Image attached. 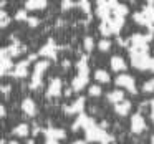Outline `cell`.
Segmentation results:
<instances>
[{
	"label": "cell",
	"mask_w": 154,
	"mask_h": 144,
	"mask_svg": "<svg viewBox=\"0 0 154 144\" xmlns=\"http://www.w3.org/2000/svg\"><path fill=\"white\" fill-rule=\"evenodd\" d=\"M50 66V61L48 60H40L35 63V70L32 73V81H30V88L32 90H37L42 86V76H43L45 70Z\"/></svg>",
	"instance_id": "6da1fadb"
},
{
	"label": "cell",
	"mask_w": 154,
	"mask_h": 144,
	"mask_svg": "<svg viewBox=\"0 0 154 144\" xmlns=\"http://www.w3.org/2000/svg\"><path fill=\"white\" fill-rule=\"evenodd\" d=\"M116 84L121 88H126L131 93H136V83H134V78L129 75H119L116 76Z\"/></svg>",
	"instance_id": "7a4b0ae2"
},
{
	"label": "cell",
	"mask_w": 154,
	"mask_h": 144,
	"mask_svg": "<svg viewBox=\"0 0 154 144\" xmlns=\"http://www.w3.org/2000/svg\"><path fill=\"white\" fill-rule=\"evenodd\" d=\"M40 55L45 58H50V60H55V58H57V45H55L53 38H48V41L40 48Z\"/></svg>",
	"instance_id": "3957f363"
},
{
	"label": "cell",
	"mask_w": 154,
	"mask_h": 144,
	"mask_svg": "<svg viewBox=\"0 0 154 144\" xmlns=\"http://www.w3.org/2000/svg\"><path fill=\"white\" fill-rule=\"evenodd\" d=\"M85 108V98H78V100H75L71 104H66V106L63 108V111L66 114H81V111H83Z\"/></svg>",
	"instance_id": "277c9868"
},
{
	"label": "cell",
	"mask_w": 154,
	"mask_h": 144,
	"mask_svg": "<svg viewBox=\"0 0 154 144\" xmlns=\"http://www.w3.org/2000/svg\"><path fill=\"white\" fill-rule=\"evenodd\" d=\"M93 118H90L88 114H85V113H81V114H78V118H76V121L73 123V126H71V129L73 131H78L81 127V129H86L88 126H90L91 123H93Z\"/></svg>",
	"instance_id": "5b68a950"
},
{
	"label": "cell",
	"mask_w": 154,
	"mask_h": 144,
	"mask_svg": "<svg viewBox=\"0 0 154 144\" xmlns=\"http://www.w3.org/2000/svg\"><path fill=\"white\" fill-rule=\"evenodd\" d=\"M144 127H146V121H144L143 114L136 113L131 118V131H133V133H143Z\"/></svg>",
	"instance_id": "8992f818"
},
{
	"label": "cell",
	"mask_w": 154,
	"mask_h": 144,
	"mask_svg": "<svg viewBox=\"0 0 154 144\" xmlns=\"http://www.w3.org/2000/svg\"><path fill=\"white\" fill-rule=\"evenodd\" d=\"M61 94V80L60 78H53L48 84L47 90V96L48 98H58Z\"/></svg>",
	"instance_id": "52a82bcc"
},
{
	"label": "cell",
	"mask_w": 154,
	"mask_h": 144,
	"mask_svg": "<svg viewBox=\"0 0 154 144\" xmlns=\"http://www.w3.org/2000/svg\"><path fill=\"white\" fill-rule=\"evenodd\" d=\"M42 133L47 136V139H51V141L63 139V137L66 136V133H65L63 129H60V127H47V129H43Z\"/></svg>",
	"instance_id": "ba28073f"
},
{
	"label": "cell",
	"mask_w": 154,
	"mask_h": 144,
	"mask_svg": "<svg viewBox=\"0 0 154 144\" xmlns=\"http://www.w3.org/2000/svg\"><path fill=\"white\" fill-rule=\"evenodd\" d=\"M88 84V73H78L71 81V88L73 91H81Z\"/></svg>",
	"instance_id": "9c48e42d"
},
{
	"label": "cell",
	"mask_w": 154,
	"mask_h": 144,
	"mask_svg": "<svg viewBox=\"0 0 154 144\" xmlns=\"http://www.w3.org/2000/svg\"><path fill=\"white\" fill-rule=\"evenodd\" d=\"M28 65H30V61H28V60H23V61H20V63H17V65H15V68H14V71H12V76L25 78L28 75Z\"/></svg>",
	"instance_id": "30bf717a"
},
{
	"label": "cell",
	"mask_w": 154,
	"mask_h": 144,
	"mask_svg": "<svg viewBox=\"0 0 154 144\" xmlns=\"http://www.w3.org/2000/svg\"><path fill=\"white\" fill-rule=\"evenodd\" d=\"M0 57H2V66H0V73L5 76V75L12 73L10 70L14 68V63H12V58L4 51V48H2V51H0Z\"/></svg>",
	"instance_id": "8fae6325"
},
{
	"label": "cell",
	"mask_w": 154,
	"mask_h": 144,
	"mask_svg": "<svg viewBox=\"0 0 154 144\" xmlns=\"http://www.w3.org/2000/svg\"><path fill=\"white\" fill-rule=\"evenodd\" d=\"M22 111H23L27 116H35L37 114V104L32 98H25L23 103H22Z\"/></svg>",
	"instance_id": "7c38bea8"
},
{
	"label": "cell",
	"mask_w": 154,
	"mask_h": 144,
	"mask_svg": "<svg viewBox=\"0 0 154 144\" xmlns=\"http://www.w3.org/2000/svg\"><path fill=\"white\" fill-rule=\"evenodd\" d=\"M109 63H111V68H113L114 71H124L126 70V61H124V58L119 57V55L111 58Z\"/></svg>",
	"instance_id": "4fadbf2b"
},
{
	"label": "cell",
	"mask_w": 154,
	"mask_h": 144,
	"mask_svg": "<svg viewBox=\"0 0 154 144\" xmlns=\"http://www.w3.org/2000/svg\"><path fill=\"white\" fill-rule=\"evenodd\" d=\"M129 109H131V101H128V100H123L121 103L114 104V111H116L119 116H126V114L129 113Z\"/></svg>",
	"instance_id": "5bb4252c"
},
{
	"label": "cell",
	"mask_w": 154,
	"mask_h": 144,
	"mask_svg": "<svg viewBox=\"0 0 154 144\" xmlns=\"http://www.w3.org/2000/svg\"><path fill=\"white\" fill-rule=\"evenodd\" d=\"M106 100L109 101V103H113V104H118V103H121V101L124 100V93L121 90H114V91H111V93H108Z\"/></svg>",
	"instance_id": "9a60e30c"
},
{
	"label": "cell",
	"mask_w": 154,
	"mask_h": 144,
	"mask_svg": "<svg viewBox=\"0 0 154 144\" xmlns=\"http://www.w3.org/2000/svg\"><path fill=\"white\" fill-rule=\"evenodd\" d=\"M45 7H47V2L45 0H28L27 4H25L27 10H42Z\"/></svg>",
	"instance_id": "2e32d148"
},
{
	"label": "cell",
	"mask_w": 154,
	"mask_h": 144,
	"mask_svg": "<svg viewBox=\"0 0 154 144\" xmlns=\"http://www.w3.org/2000/svg\"><path fill=\"white\" fill-rule=\"evenodd\" d=\"M12 133H14V136L25 137V136H28V133H30V127H28V124L22 123V124H18V126H15Z\"/></svg>",
	"instance_id": "e0dca14e"
},
{
	"label": "cell",
	"mask_w": 154,
	"mask_h": 144,
	"mask_svg": "<svg viewBox=\"0 0 154 144\" xmlns=\"http://www.w3.org/2000/svg\"><path fill=\"white\" fill-rule=\"evenodd\" d=\"M94 80L100 81V83H108V81H109V75L104 70H96L94 71Z\"/></svg>",
	"instance_id": "ac0fdd59"
},
{
	"label": "cell",
	"mask_w": 154,
	"mask_h": 144,
	"mask_svg": "<svg viewBox=\"0 0 154 144\" xmlns=\"http://www.w3.org/2000/svg\"><path fill=\"white\" fill-rule=\"evenodd\" d=\"M28 10L27 8H20V10L15 14V20H18V22H28Z\"/></svg>",
	"instance_id": "d6986e66"
},
{
	"label": "cell",
	"mask_w": 154,
	"mask_h": 144,
	"mask_svg": "<svg viewBox=\"0 0 154 144\" xmlns=\"http://www.w3.org/2000/svg\"><path fill=\"white\" fill-rule=\"evenodd\" d=\"M83 47H85V50H86V51H91V50H93V47H94L93 37H85V38H83Z\"/></svg>",
	"instance_id": "ffe728a7"
},
{
	"label": "cell",
	"mask_w": 154,
	"mask_h": 144,
	"mask_svg": "<svg viewBox=\"0 0 154 144\" xmlns=\"http://www.w3.org/2000/svg\"><path fill=\"white\" fill-rule=\"evenodd\" d=\"M98 48H100V51H108L111 48V41L108 40V38H103V40H100V43H98Z\"/></svg>",
	"instance_id": "44dd1931"
},
{
	"label": "cell",
	"mask_w": 154,
	"mask_h": 144,
	"mask_svg": "<svg viewBox=\"0 0 154 144\" xmlns=\"http://www.w3.org/2000/svg\"><path fill=\"white\" fill-rule=\"evenodd\" d=\"M76 5L81 8V12H83V14H90V7H91V4L88 2V0H81V2H78Z\"/></svg>",
	"instance_id": "7402d4cb"
},
{
	"label": "cell",
	"mask_w": 154,
	"mask_h": 144,
	"mask_svg": "<svg viewBox=\"0 0 154 144\" xmlns=\"http://www.w3.org/2000/svg\"><path fill=\"white\" fill-rule=\"evenodd\" d=\"M143 91L144 93H152L154 91V78L149 80V81H146V83L143 84Z\"/></svg>",
	"instance_id": "603a6c76"
},
{
	"label": "cell",
	"mask_w": 154,
	"mask_h": 144,
	"mask_svg": "<svg viewBox=\"0 0 154 144\" xmlns=\"http://www.w3.org/2000/svg\"><path fill=\"white\" fill-rule=\"evenodd\" d=\"M0 22H2V23H0L2 27H7V25L10 23V17L7 15V12H5V10L0 12Z\"/></svg>",
	"instance_id": "cb8c5ba5"
},
{
	"label": "cell",
	"mask_w": 154,
	"mask_h": 144,
	"mask_svg": "<svg viewBox=\"0 0 154 144\" xmlns=\"http://www.w3.org/2000/svg\"><path fill=\"white\" fill-rule=\"evenodd\" d=\"M90 94L91 96H100L101 94V86H98V84H91L90 86Z\"/></svg>",
	"instance_id": "d4e9b609"
},
{
	"label": "cell",
	"mask_w": 154,
	"mask_h": 144,
	"mask_svg": "<svg viewBox=\"0 0 154 144\" xmlns=\"http://www.w3.org/2000/svg\"><path fill=\"white\" fill-rule=\"evenodd\" d=\"M27 23L30 25V27H37V25L40 23V20H38L37 17H30V18H28V22H27Z\"/></svg>",
	"instance_id": "484cf974"
},
{
	"label": "cell",
	"mask_w": 154,
	"mask_h": 144,
	"mask_svg": "<svg viewBox=\"0 0 154 144\" xmlns=\"http://www.w3.org/2000/svg\"><path fill=\"white\" fill-rule=\"evenodd\" d=\"M73 2H70V0H65V2H61V8H63V10H66V8H71L73 7Z\"/></svg>",
	"instance_id": "4316f807"
},
{
	"label": "cell",
	"mask_w": 154,
	"mask_h": 144,
	"mask_svg": "<svg viewBox=\"0 0 154 144\" xmlns=\"http://www.w3.org/2000/svg\"><path fill=\"white\" fill-rule=\"evenodd\" d=\"M10 90H12L10 84H4V86H2V93H4V94H8V93H10Z\"/></svg>",
	"instance_id": "83f0119b"
},
{
	"label": "cell",
	"mask_w": 154,
	"mask_h": 144,
	"mask_svg": "<svg viewBox=\"0 0 154 144\" xmlns=\"http://www.w3.org/2000/svg\"><path fill=\"white\" fill-rule=\"evenodd\" d=\"M70 65H71L70 60H63V68H70Z\"/></svg>",
	"instance_id": "f1b7e54d"
},
{
	"label": "cell",
	"mask_w": 154,
	"mask_h": 144,
	"mask_svg": "<svg viewBox=\"0 0 154 144\" xmlns=\"http://www.w3.org/2000/svg\"><path fill=\"white\" fill-rule=\"evenodd\" d=\"M0 114H2V118H4L5 114H7V109H5V106H2V108H0Z\"/></svg>",
	"instance_id": "f546056e"
},
{
	"label": "cell",
	"mask_w": 154,
	"mask_h": 144,
	"mask_svg": "<svg viewBox=\"0 0 154 144\" xmlns=\"http://www.w3.org/2000/svg\"><path fill=\"white\" fill-rule=\"evenodd\" d=\"M45 144H58V142H57V141H51V139H47V142H45Z\"/></svg>",
	"instance_id": "4dcf8cb0"
},
{
	"label": "cell",
	"mask_w": 154,
	"mask_h": 144,
	"mask_svg": "<svg viewBox=\"0 0 154 144\" xmlns=\"http://www.w3.org/2000/svg\"><path fill=\"white\" fill-rule=\"evenodd\" d=\"M73 144H86V141H75Z\"/></svg>",
	"instance_id": "1f68e13d"
},
{
	"label": "cell",
	"mask_w": 154,
	"mask_h": 144,
	"mask_svg": "<svg viewBox=\"0 0 154 144\" xmlns=\"http://www.w3.org/2000/svg\"><path fill=\"white\" fill-rule=\"evenodd\" d=\"M149 106L152 108V111H154V100H151V101H149Z\"/></svg>",
	"instance_id": "d6a6232c"
},
{
	"label": "cell",
	"mask_w": 154,
	"mask_h": 144,
	"mask_svg": "<svg viewBox=\"0 0 154 144\" xmlns=\"http://www.w3.org/2000/svg\"><path fill=\"white\" fill-rule=\"evenodd\" d=\"M27 144H35V141H33V139H28V141H27Z\"/></svg>",
	"instance_id": "836d02e7"
},
{
	"label": "cell",
	"mask_w": 154,
	"mask_h": 144,
	"mask_svg": "<svg viewBox=\"0 0 154 144\" xmlns=\"http://www.w3.org/2000/svg\"><path fill=\"white\" fill-rule=\"evenodd\" d=\"M8 144H18L17 141H8Z\"/></svg>",
	"instance_id": "e575fe53"
},
{
	"label": "cell",
	"mask_w": 154,
	"mask_h": 144,
	"mask_svg": "<svg viewBox=\"0 0 154 144\" xmlns=\"http://www.w3.org/2000/svg\"><path fill=\"white\" fill-rule=\"evenodd\" d=\"M151 119H152V123H154V111L151 113Z\"/></svg>",
	"instance_id": "d590c367"
},
{
	"label": "cell",
	"mask_w": 154,
	"mask_h": 144,
	"mask_svg": "<svg viewBox=\"0 0 154 144\" xmlns=\"http://www.w3.org/2000/svg\"><path fill=\"white\" fill-rule=\"evenodd\" d=\"M151 144H154V137H152V139H151Z\"/></svg>",
	"instance_id": "8d00e7d4"
}]
</instances>
